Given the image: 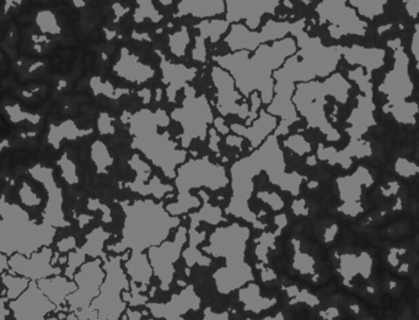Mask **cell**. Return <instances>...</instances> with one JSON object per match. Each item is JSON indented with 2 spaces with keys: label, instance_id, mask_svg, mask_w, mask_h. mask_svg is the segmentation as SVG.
I'll return each mask as SVG.
<instances>
[{
  "label": "cell",
  "instance_id": "4fadbf2b",
  "mask_svg": "<svg viewBox=\"0 0 419 320\" xmlns=\"http://www.w3.org/2000/svg\"><path fill=\"white\" fill-rule=\"evenodd\" d=\"M348 3L364 19L374 20L384 13L387 0H348Z\"/></svg>",
  "mask_w": 419,
  "mask_h": 320
},
{
  "label": "cell",
  "instance_id": "2e32d148",
  "mask_svg": "<svg viewBox=\"0 0 419 320\" xmlns=\"http://www.w3.org/2000/svg\"><path fill=\"white\" fill-rule=\"evenodd\" d=\"M406 5V10L410 14L412 19H417L419 11V0H403Z\"/></svg>",
  "mask_w": 419,
  "mask_h": 320
},
{
  "label": "cell",
  "instance_id": "3957f363",
  "mask_svg": "<svg viewBox=\"0 0 419 320\" xmlns=\"http://www.w3.org/2000/svg\"><path fill=\"white\" fill-rule=\"evenodd\" d=\"M350 89L348 82L339 74L331 76L324 82L307 81L295 86L293 104L307 118L311 127H319L329 137L337 139L338 134L327 123L325 114L326 96H334L341 104H346Z\"/></svg>",
  "mask_w": 419,
  "mask_h": 320
},
{
  "label": "cell",
  "instance_id": "52a82bcc",
  "mask_svg": "<svg viewBox=\"0 0 419 320\" xmlns=\"http://www.w3.org/2000/svg\"><path fill=\"white\" fill-rule=\"evenodd\" d=\"M186 96L187 99L184 101V109L176 111L172 116L182 123L189 137L197 135L204 137L208 124L213 122L207 99L204 96L194 97V90L189 86L186 87Z\"/></svg>",
  "mask_w": 419,
  "mask_h": 320
},
{
  "label": "cell",
  "instance_id": "9a60e30c",
  "mask_svg": "<svg viewBox=\"0 0 419 320\" xmlns=\"http://www.w3.org/2000/svg\"><path fill=\"white\" fill-rule=\"evenodd\" d=\"M189 43V33L186 27L175 33L174 36H171V48H172V52L176 53L177 56L184 54V49Z\"/></svg>",
  "mask_w": 419,
  "mask_h": 320
},
{
  "label": "cell",
  "instance_id": "e0dca14e",
  "mask_svg": "<svg viewBox=\"0 0 419 320\" xmlns=\"http://www.w3.org/2000/svg\"><path fill=\"white\" fill-rule=\"evenodd\" d=\"M412 52L415 56V61H418V24H415L413 39H412Z\"/></svg>",
  "mask_w": 419,
  "mask_h": 320
},
{
  "label": "cell",
  "instance_id": "6da1fadb",
  "mask_svg": "<svg viewBox=\"0 0 419 320\" xmlns=\"http://www.w3.org/2000/svg\"><path fill=\"white\" fill-rule=\"evenodd\" d=\"M290 33L297 38L302 51L297 56H290L284 61L283 68L274 71L273 79L277 81L273 87L276 96L268 109L269 113L283 118L278 129L281 134L287 133L288 127L299 119L292 102L294 84L329 75L341 59V47H325L320 38L310 37L305 32V20L293 23Z\"/></svg>",
  "mask_w": 419,
  "mask_h": 320
},
{
  "label": "cell",
  "instance_id": "7c38bea8",
  "mask_svg": "<svg viewBox=\"0 0 419 320\" xmlns=\"http://www.w3.org/2000/svg\"><path fill=\"white\" fill-rule=\"evenodd\" d=\"M277 125V119L271 116V114L261 113L259 121L254 122V125L250 129H245L241 125L234 124L231 129L235 132L240 133V134H245L250 137L251 142H259L261 139H264L269 132H272L274 128Z\"/></svg>",
  "mask_w": 419,
  "mask_h": 320
},
{
  "label": "cell",
  "instance_id": "7a4b0ae2",
  "mask_svg": "<svg viewBox=\"0 0 419 320\" xmlns=\"http://www.w3.org/2000/svg\"><path fill=\"white\" fill-rule=\"evenodd\" d=\"M254 52L252 57L249 51H236L214 59L219 66L230 71L236 87L242 94L249 96L251 92L259 91L262 102L269 104L273 99L272 74L297 52V42L293 38L284 37L272 44L264 43Z\"/></svg>",
  "mask_w": 419,
  "mask_h": 320
},
{
  "label": "cell",
  "instance_id": "5b68a950",
  "mask_svg": "<svg viewBox=\"0 0 419 320\" xmlns=\"http://www.w3.org/2000/svg\"><path fill=\"white\" fill-rule=\"evenodd\" d=\"M292 23L288 21H274L268 20L261 32L251 31L245 25L236 24L230 27V32L226 36L225 42L231 51H254L261 44L266 42H274L285 37L290 33Z\"/></svg>",
  "mask_w": 419,
  "mask_h": 320
},
{
  "label": "cell",
  "instance_id": "277c9868",
  "mask_svg": "<svg viewBox=\"0 0 419 320\" xmlns=\"http://www.w3.org/2000/svg\"><path fill=\"white\" fill-rule=\"evenodd\" d=\"M347 3L348 0H322L316 6L320 24L329 23L330 35L336 39L348 35L364 36L367 32V23Z\"/></svg>",
  "mask_w": 419,
  "mask_h": 320
},
{
  "label": "cell",
  "instance_id": "8fae6325",
  "mask_svg": "<svg viewBox=\"0 0 419 320\" xmlns=\"http://www.w3.org/2000/svg\"><path fill=\"white\" fill-rule=\"evenodd\" d=\"M341 54H343L350 64H360L367 70H375L384 64L385 52L377 48H363L353 46L350 48H341Z\"/></svg>",
  "mask_w": 419,
  "mask_h": 320
},
{
  "label": "cell",
  "instance_id": "d6986e66",
  "mask_svg": "<svg viewBox=\"0 0 419 320\" xmlns=\"http://www.w3.org/2000/svg\"><path fill=\"white\" fill-rule=\"evenodd\" d=\"M302 3H304V4H310V1L311 0H302Z\"/></svg>",
  "mask_w": 419,
  "mask_h": 320
},
{
  "label": "cell",
  "instance_id": "ba28073f",
  "mask_svg": "<svg viewBox=\"0 0 419 320\" xmlns=\"http://www.w3.org/2000/svg\"><path fill=\"white\" fill-rule=\"evenodd\" d=\"M282 0H224L225 20L231 23H240L245 20L246 27L256 30L261 24L262 16L274 14Z\"/></svg>",
  "mask_w": 419,
  "mask_h": 320
},
{
  "label": "cell",
  "instance_id": "5bb4252c",
  "mask_svg": "<svg viewBox=\"0 0 419 320\" xmlns=\"http://www.w3.org/2000/svg\"><path fill=\"white\" fill-rule=\"evenodd\" d=\"M230 27V24L226 20H203L199 24L196 25V29L199 31V37L206 39L211 38L213 43L220 39L223 33Z\"/></svg>",
  "mask_w": 419,
  "mask_h": 320
},
{
  "label": "cell",
  "instance_id": "8992f818",
  "mask_svg": "<svg viewBox=\"0 0 419 320\" xmlns=\"http://www.w3.org/2000/svg\"><path fill=\"white\" fill-rule=\"evenodd\" d=\"M389 46L395 51V68L387 74L379 90L387 94L392 109H396L406 104L405 99L412 94L413 86L408 76V58L403 48L401 47L400 39H394L389 42Z\"/></svg>",
  "mask_w": 419,
  "mask_h": 320
},
{
  "label": "cell",
  "instance_id": "9c48e42d",
  "mask_svg": "<svg viewBox=\"0 0 419 320\" xmlns=\"http://www.w3.org/2000/svg\"><path fill=\"white\" fill-rule=\"evenodd\" d=\"M213 80L218 89V109L223 116L237 114L239 117L246 118L249 116L247 104L239 106L237 101L241 99L240 94L234 89V79L229 73L220 68H214L212 73Z\"/></svg>",
  "mask_w": 419,
  "mask_h": 320
},
{
  "label": "cell",
  "instance_id": "ac0fdd59",
  "mask_svg": "<svg viewBox=\"0 0 419 320\" xmlns=\"http://www.w3.org/2000/svg\"><path fill=\"white\" fill-rule=\"evenodd\" d=\"M161 1H163V3H164V4H170V3H172V0H161Z\"/></svg>",
  "mask_w": 419,
  "mask_h": 320
},
{
  "label": "cell",
  "instance_id": "30bf717a",
  "mask_svg": "<svg viewBox=\"0 0 419 320\" xmlns=\"http://www.w3.org/2000/svg\"><path fill=\"white\" fill-rule=\"evenodd\" d=\"M225 13L224 0H181L177 16L191 15L198 19H209Z\"/></svg>",
  "mask_w": 419,
  "mask_h": 320
}]
</instances>
